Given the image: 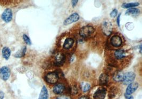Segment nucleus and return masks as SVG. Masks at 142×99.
I'll use <instances>...</instances> for the list:
<instances>
[{
  "label": "nucleus",
  "instance_id": "6",
  "mask_svg": "<svg viewBox=\"0 0 142 99\" xmlns=\"http://www.w3.org/2000/svg\"><path fill=\"white\" fill-rule=\"evenodd\" d=\"M12 16H13V14H12V10L7 8L3 11L1 15V18L4 22L9 23L12 20Z\"/></svg>",
  "mask_w": 142,
  "mask_h": 99
},
{
  "label": "nucleus",
  "instance_id": "15",
  "mask_svg": "<svg viewBox=\"0 0 142 99\" xmlns=\"http://www.w3.org/2000/svg\"><path fill=\"white\" fill-rule=\"evenodd\" d=\"M114 54L115 58L118 60H121L123 58H124L126 57V55L125 51L123 50H121V49L115 51Z\"/></svg>",
  "mask_w": 142,
  "mask_h": 99
},
{
  "label": "nucleus",
  "instance_id": "29",
  "mask_svg": "<svg viewBox=\"0 0 142 99\" xmlns=\"http://www.w3.org/2000/svg\"><path fill=\"white\" fill-rule=\"evenodd\" d=\"M4 97V93L2 91H0V99H3Z\"/></svg>",
  "mask_w": 142,
  "mask_h": 99
},
{
  "label": "nucleus",
  "instance_id": "22",
  "mask_svg": "<svg viewBox=\"0 0 142 99\" xmlns=\"http://www.w3.org/2000/svg\"><path fill=\"white\" fill-rule=\"evenodd\" d=\"M91 88V85L88 83H83L82 85V90L84 92H88Z\"/></svg>",
  "mask_w": 142,
  "mask_h": 99
},
{
  "label": "nucleus",
  "instance_id": "2",
  "mask_svg": "<svg viewBox=\"0 0 142 99\" xmlns=\"http://www.w3.org/2000/svg\"><path fill=\"white\" fill-rule=\"evenodd\" d=\"M138 88V83L137 82L132 83L131 84H129L126 89L125 96L126 98L130 97L131 95L134 93Z\"/></svg>",
  "mask_w": 142,
  "mask_h": 99
},
{
  "label": "nucleus",
  "instance_id": "14",
  "mask_svg": "<svg viewBox=\"0 0 142 99\" xmlns=\"http://www.w3.org/2000/svg\"><path fill=\"white\" fill-rule=\"evenodd\" d=\"M74 44V40L72 38H67L63 45V47L65 49H69L71 48Z\"/></svg>",
  "mask_w": 142,
  "mask_h": 99
},
{
  "label": "nucleus",
  "instance_id": "31",
  "mask_svg": "<svg viewBox=\"0 0 142 99\" xmlns=\"http://www.w3.org/2000/svg\"><path fill=\"white\" fill-rule=\"evenodd\" d=\"M139 52H140V53L141 54V45H140V46H139Z\"/></svg>",
  "mask_w": 142,
  "mask_h": 99
},
{
  "label": "nucleus",
  "instance_id": "7",
  "mask_svg": "<svg viewBox=\"0 0 142 99\" xmlns=\"http://www.w3.org/2000/svg\"><path fill=\"white\" fill-rule=\"evenodd\" d=\"M59 79L58 74L55 72H51L48 73L45 76L46 82L50 84L56 83Z\"/></svg>",
  "mask_w": 142,
  "mask_h": 99
},
{
  "label": "nucleus",
  "instance_id": "21",
  "mask_svg": "<svg viewBox=\"0 0 142 99\" xmlns=\"http://www.w3.org/2000/svg\"><path fill=\"white\" fill-rule=\"evenodd\" d=\"M139 5V3L138 2L134 3H123L122 5V8L123 9H129V8H133L134 7H137Z\"/></svg>",
  "mask_w": 142,
  "mask_h": 99
},
{
  "label": "nucleus",
  "instance_id": "4",
  "mask_svg": "<svg viewBox=\"0 0 142 99\" xmlns=\"http://www.w3.org/2000/svg\"><path fill=\"white\" fill-rule=\"evenodd\" d=\"M102 28L103 33L106 36H109L112 32V25L109 20H104L102 24Z\"/></svg>",
  "mask_w": 142,
  "mask_h": 99
},
{
  "label": "nucleus",
  "instance_id": "12",
  "mask_svg": "<svg viewBox=\"0 0 142 99\" xmlns=\"http://www.w3.org/2000/svg\"><path fill=\"white\" fill-rule=\"evenodd\" d=\"M64 90H65L64 86L62 84H59L54 86L53 89V91L54 92V93L55 94H60L61 93H62Z\"/></svg>",
  "mask_w": 142,
  "mask_h": 99
},
{
  "label": "nucleus",
  "instance_id": "24",
  "mask_svg": "<svg viewBox=\"0 0 142 99\" xmlns=\"http://www.w3.org/2000/svg\"><path fill=\"white\" fill-rule=\"evenodd\" d=\"M117 14H118V10H117L116 9H113L110 13V16L111 18H115Z\"/></svg>",
  "mask_w": 142,
  "mask_h": 99
},
{
  "label": "nucleus",
  "instance_id": "8",
  "mask_svg": "<svg viewBox=\"0 0 142 99\" xmlns=\"http://www.w3.org/2000/svg\"><path fill=\"white\" fill-rule=\"evenodd\" d=\"M80 16L77 13H73L71 14L68 18L64 20L63 24L64 26H68L70 24L75 22L79 20Z\"/></svg>",
  "mask_w": 142,
  "mask_h": 99
},
{
  "label": "nucleus",
  "instance_id": "26",
  "mask_svg": "<svg viewBox=\"0 0 142 99\" xmlns=\"http://www.w3.org/2000/svg\"><path fill=\"white\" fill-rule=\"evenodd\" d=\"M56 99H71L69 96L67 95H61L59 97H57Z\"/></svg>",
  "mask_w": 142,
  "mask_h": 99
},
{
  "label": "nucleus",
  "instance_id": "32",
  "mask_svg": "<svg viewBox=\"0 0 142 99\" xmlns=\"http://www.w3.org/2000/svg\"><path fill=\"white\" fill-rule=\"evenodd\" d=\"M128 99H134V97L133 96H131L130 97L128 98Z\"/></svg>",
  "mask_w": 142,
  "mask_h": 99
},
{
  "label": "nucleus",
  "instance_id": "10",
  "mask_svg": "<svg viewBox=\"0 0 142 99\" xmlns=\"http://www.w3.org/2000/svg\"><path fill=\"white\" fill-rule=\"evenodd\" d=\"M65 59V56L62 53H59L55 56V64L57 65H61L64 62Z\"/></svg>",
  "mask_w": 142,
  "mask_h": 99
},
{
  "label": "nucleus",
  "instance_id": "1",
  "mask_svg": "<svg viewBox=\"0 0 142 99\" xmlns=\"http://www.w3.org/2000/svg\"><path fill=\"white\" fill-rule=\"evenodd\" d=\"M95 31L94 28L91 26H85L80 30L79 34L83 38L90 37Z\"/></svg>",
  "mask_w": 142,
  "mask_h": 99
},
{
  "label": "nucleus",
  "instance_id": "13",
  "mask_svg": "<svg viewBox=\"0 0 142 99\" xmlns=\"http://www.w3.org/2000/svg\"><path fill=\"white\" fill-rule=\"evenodd\" d=\"M48 98H49V95H48L47 89L46 88V86L44 85L42 88L38 99H48Z\"/></svg>",
  "mask_w": 142,
  "mask_h": 99
},
{
  "label": "nucleus",
  "instance_id": "23",
  "mask_svg": "<svg viewBox=\"0 0 142 99\" xmlns=\"http://www.w3.org/2000/svg\"><path fill=\"white\" fill-rule=\"evenodd\" d=\"M23 39L24 41L26 42V44H27V45H32V42H31L30 38L26 35L24 34L23 35Z\"/></svg>",
  "mask_w": 142,
  "mask_h": 99
},
{
  "label": "nucleus",
  "instance_id": "20",
  "mask_svg": "<svg viewBox=\"0 0 142 99\" xmlns=\"http://www.w3.org/2000/svg\"><path fill=\"white\" fill-rule=\"evenodd\" d=\"M123 74L121 72H116L113 75V79L116 82H120L122 81Z\"/></svg>",
  "mask_w": 142,
  "mask_h": 99
},
{
  "label": "nucleus",
  "instance_id": "3",
  "mask_svg": "<svg viewBox=\"0 0 142 99\" xmlns=\"http://www.w3.org/2000/svg\"><path fill=\"white\" fill-rule=\"evenodd\" d=\"M135 74L133 72H128L123 74L122 82L125 85H129L133 83L135 78Z\"/></svg>",
  "mask_w": 142,
  "mask_h": 99
},
{
  "label": "nucleus",
  "instance_id": "30",
  "mask_svg": "<svg viewBox=\"0 0 142 99\" xmlns=\"http://www.w3.org/2000/svg\"><path fill=\"white\" fill-rule=\"evenodd\" d=\"M78 99H89V98L87 96H86V95H83L80 97Z\"/></svg>",
  "mask_w": 142,
  "mask_h": 99
},
{
  "label": "nucleus",
  "instance_id": "27",
  "mask_svg": "<svg viewBox=\"0 0 142 99\" xmlns=\"http://www.w3.org/2000/svg\"><path fill=\"white\" fill-rule=\"evenodd\" d=\"M120 16H121V13H120L118 16H117V24H118V26L119 27H120Z\"/></svg>",
  "mask_w": 142,
  "mask_h": 99
},
{
  "label": "nucleus",
  "instance_id": "25",
  "mask_svg": "<svg viewBox=\"0 0 142 99\" xmlns=\"http://www.w3.org/2000/svg\"><path fill=\"white\" fill-rule=\"evenodd\" d=\"M126 27L128 29V30H132L134 27V24L132 23L129 22L126 24Z\"/></svg>",
  "mask_w": 142,
  "mask_h": 99
},
{
  "label": "nucleus",
  "instance_id": "16",
  "mask_svg": "<svg viewBox=\"0 0 142 99\" xmlns=\"http://www.w3.org/2000/svg\"><path fill=\"white\" fill-rule=\"evenodd\" d=\"M2 54L3 57L5 58L6 60H8L11 54V49L8 47H4L2 49Z\"/></svg>",
  "mask_w": 142,
  "mask_h": 99
},
{
  "label": "nucleus",
  "instance_id": "18",
  "mask_svg": "<svg viewBox=\"0 0 142 99\" xmlns=\"http://www.w3.org/2000/svg\"><path fill=\"white\" fill-rule=\"evenodd\" d=\"M139 13H140L139 9L133 8L128 9L126 12L125 14L127 15H138Z\"/></svg>",
  "mask_w": 142,
  "mask_h": 99
},
{
  "label": "nucleus",
  "instance_id": "19",
  "mask_svg": "<svg viewBox=\"0 0 142 99\" xmlns=\"http://www.w3.org/2000/svg\"><path fill=\"white\" fill-rule=\"evenodd\" d=\"M27 51V47L26 46H23L20 51L17 52L14 55V56L16 58H21L24 56L26 54Z\"/></svg>",
  "mask_w": 142,
  "mask_h": 99
},
{
  "label": "nucleus",
  "instance_id": "5",
  "mask_svg": "<svg viewBox=\"0 0 142 99\" xmlns=\"http://www.w3.org/2000/svg\"><path fill=\"white\" fill-rule=\"evenodd\" d=\"M11 74V71L7 66H3L0 69V78L4 81H7L9 78Z\"/></svg>",
  "mask_w": 142,
  "mask_h": 99
},
{
  "label": "nucleus",
  "instance_id": "28",
  "mask_svg": "<svg viewBox=\"0 0 142 99\" xmlns=\"http://www.w3.org/2000/svg\"><path fill=\"white\" fill-rule=\"evenodd\" d=\"M78 2V1H77V0H73V1H71V4L73 7H75V6L77 5V3Z\"/></svg>",
  "mask_w": 142,
  "mask_h": 99
},
{
  "label": "nucleus",
  "instance_id": "9",
  "mask_svg": "<svg viewBox=\"0 0 142 99\" xmlns=\"http://www.w3.org/2000/svg\"><path fill=\"white\" fill-rule=\"evenodd\" d=\"M107 93L106 90L104 88L98 89L94 94V99H104Z\"/></svg>",
  "mask_w": 142,
  "mask_h": 99
},
{
  "label": "nucleus",
  "instance_id": "11",
  "mask_svg": "<svg viewBox=\"0 0 142 99\" xmlns=\"http://www.w3.org/2000/svg\"><path fill=\"white\" fill-rule=\"evenodd\" d=\"M111 43L114 47H119L122 44V40L118 36H113L111 39Z\"/></svg>",
  "mask_w": 142,
  "mask_h": 99
},
{
  "label": "nucleus",
  "instance_id": "17",
  "mask_svg": "<svg viewBox=\"0 0 142 99\" xmlns=\"http://www.w3.org/2000/svg\"><path fill=\"white\" fill-rule=\"evenodd\" d=\"M109 77L107 74H105V73H103L100 76L99 83L101 85L106 84L109 82Z\"/></svg>",
  "mask_w": 142,
  "mask_h": 99
}]
</instances>
